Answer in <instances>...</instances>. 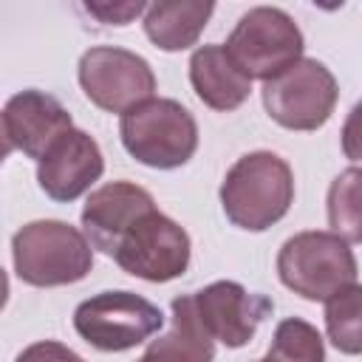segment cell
<instances>
[{"label": "cell", "instance_id": "obj_22", "mask_svg": "<svg viewBox=\"0 0 362 362\" xmlns=\"http://www.w3.org/2000/svg\"><path fill=\"white\" fill-rule=\"evenodd\" d=\"M342 153L351 161H362V99L351 107L345 124H342Z\"/></svg>", "mask_w": 362, "mask_h": 362}, {"label": "cell", "instance_id": "obj_4", "mask_svg": "<svg viewBox=\"0 0 362 362\" xmlns=\"http://www.w3.org/2000/svg\"><path fill=\"white\" fill-rule=\"evenodd\" d=\"M356 257L334 232H297L280 246L277 274L286 288L311 303H328L356 280Z\"/></svg>", "mask_w": 362, "mask_h": 362}, {"label": "cell", "instance_id": "obj_14", "mask_svg": "<svg viewBox=\"0 0 362 362\" xmlns=\"http://www.w3.org/2000/svg\"><path fill=\"white\" fill-rule=\"evenodd\" d=\"M189 82L195 96L221 113L238 110L249 93H252V79L235 65L229 57L226 45H198L189 57Z\"/></svg>", "mask_w": 362, "mask_h": 362}, {"label": "cell", "instance_id": "obj_19", "mask_svg": "<svg viewBox=\"0 0 362 362\" xmlns=\"http://www.w3.org/2000/svg\"><path fill=\"white\" fill-rule=\"evenodd\" d=\"M266 359H272V362H325L322 337L311 322H305L300 317H288V320L277 322Z\"/></svg>", "mask_w": 362, "mask_h": 362}, {"label": "cell", "instance_id": "obj_1", "mask_svg": "<svg viewBox=\"0 0 362 362\" xmlns=\"http://www.w3.org/2000/svg\"><path fill=\"white\" fill-rule=\"evenodd\" d=\"M294 201V173L286 158L269 150L240 156L223 184L221 206L223 215L246 232H263L274 226Z\"/></svg>", "mask_w": 362, "mask_h": 362}, {"label": "cell", "instance_id": "obj_13", "mask_svg": "<svg viewBox=\"0 0 362 362\" xmlns=\"http://www.w3.org/2000/svg\"><path fill=\"white\" fill-rule=\"evenodd\" d=\"M102 170L105 158L96 139L74 127L37 161V181L48 198L68 204L85 195L99 181Z\"/></svg>", "mask_w": 362, "mask_h": 362}, {"label": "cell", "instance_id": "obj_2", "mask_svg": "<svg viewBox=\"0 0 362 362\" xmlns=\"http://www.w3.org/2000/svg\"><path fill=\"white\" fill-rule=\"evenodd\" d=\"M14 272L37 288L71 286L88 277L93 246L76 226L65 221H31L11 238Z\"/></svg>", "mask_w": 362, "mask_h": 362}, {"label": "cell", "instance_id": "obj_15", "mask_svg": "<svg viewBox=\"0 0 362 362\" xmlns=\"http://www.w3.org/2000/svg\"><path fill=\"white\" fill-rule=\"evenodd\" d=\"M215 339L198 320L192 294L173 300V325L164 337L153 339L139 362H212Z\"/></svg>", "mask_w": 362, "mask_h": 362}, {"label": "cell", "instance_id": "obj_7", "mask_svg": "<svg viewBox=\"0 0 362 362\" xmlns=\"http://www.w3.org/2000/svg\"><path fill=\"white\" fill-rule=\"evenodd\" d=\"M263 107L286 130H317L322 127L337 107V79L320 62L303 57L274 79L263 82Z\"/></svg>", "mask_w": 362, "mask_h": 362}, {"label": "cell", "instance_id": "obj_5", "mask_svg": "<svg viewBox=\"0 0 362 362\" xmlns=\"http://www.w3.org/2000/svg\"><path fill=\"white\" fill-rule=\"evenodd\" d=\"M226 51L249 79H274L303 59V31L277 6L249 8L226 40Z\"/></svg>", "mask_w": 362, "mask_h": 362}, {"label": "cell", "instance_id": "obj_10", "mask_svg": "<svg viewBox=\"0 0 362 362\" xmlns=\"http://www.w3.org/2000/svg\"><path fill=\"white\" fill-rule=\"evenodd\" d=\"M192 305L206 334L226 348H243L255 337L260 320L274 308L269 297L252 294L235 280H215L204 286L192 294Z\"/></svg>", "mask_w": 362, "mask_h": 362}, {"label": "cell", "instance_id": "obj_20", "mask_svg": "<svg viewBox=\"0 0 362 362\" xmlns=\"http://www.w3.org/2000/svg\"><path fill=\"white\" fill-rule=\"evenodd\" d=\"M14 362H85V359L62 342L40 339V342H31Z\"/></svg>", "mask_w": 362, "mask_h": 362}, {"label": "cell", "instance_id": "obj_11", "mask_svg": "<svg viewBox=\"0 0 362 362\" xmlns=\"http://www.w3.org/2000/svg\"><path fill=\"white\" fill-rule=\"evenodd\" d=\"M3 141L6 153L20 150L23 156L42 161V156L74 130L71 113L62 102L45 90H20L3 107Z\"/></svg>", "mask_w": 362, "mask_h": 362}, {"label": "cell", "instance_id": "obj_9", "mask_svg": "<svg viewBox=\"0 0 362 362\" xmlns=\"http://www.w3.org/2000/svg\"><path fill=\"white\" fill-rule=\"evenodd\" d=\"M189 235L181 223L167 218L164 212H147L119 243L113 260L122 272L150 280L167 283L187 272L189 266Z\"/></svg>", "mask_w": 362, "mask_h": 362}, {"label": "cell", "instance_id": "obj_3", "mask_svg": "<svg viewBox=\"0 0 362 362\" xmlns=\"http://www.w3.org/2000/svg\"><path fill=\"white\" fill-rule=\"evenodd\" d=\"M119 136L124 150L153 170H175L198 150V124L192 113L181 102L161 96L127 110L119 122Z\"/></svg>", "mask_w": 362, "mask_h": 362}, {"label": "cell", "instance_id": "obj_21", "mask_svg": "<svg viewBox=\"0 0 362 362\" xmlns=\"http://www.w3.org/2000/svg\"><path fill=\"white\" fill-rule=\"evenodd\" d=\"M85 11L93 14L96 20L102 23H110V25H127L133 17L144 14L147 6L144 3H85Z\"/></svg>", "mask_w": 362, "mask_h": 362}, {"label": "cell", "instance_id": "obj_16", "mask_svg": "<svg viewBox=\"0 0 362 362\" xmlns=\"http://www.w3.org/2000/svg\"><path fill=\"white\" fill-rule=\"evenodd\" d=\"M215 3L209 0H158L144 11V34L161 51H184L198 42L204 25L209 23Z\"/></svg>", "mask_w": 362, "mask_h": 362}, {"label": "cell", "instance_id": "obj_17", "mask_svg": "<svg viewBox=\"0 0 362 362\" xmlns=\"http://www.w3.org/2000/svg\"><path fill=\"white\" fill-rule=\"evenodd\" d=\"M328 226L351 243H362V167L342 170L328 187Z\"/></svg>", "mask_w": 362, "mask_h": 362}, {"label": "cell", "instance_id": "obj_6", "mask_svg": "<svg viewBox=\"0 0 362 362\" xmlns=\"http://www.w3.org/2000/svg\"><path fill=\"white\" fill-rule=\"evenodd\" d=\"M164 325L158 305L133 291H102L74 311L76 334L96 351L119 354L147 342Z\"/></svg>", "mask_w": 362, "mask_h": 362}, {"label": "cell", "instance_id": "obj_23", "mask_svg": "<svg viewBox=\"0 0 362 362\" xmlns=\"http://www.w3.org/2000/svg\"><path fill=\"white\" fill-rule=\"evenodd\" d=\"M257 362H272V359H266V356H263V359H257Z\"/></svg>", "mask_w": 362, "mask_h": 362}, {"label": "cell", "instance_id": "obj_8", "mask_svg": "<svg viewBox=\"0 0 362 362\" xmlns=\"http://www.w3.org/2000/svg\"><path fill=\"white\" fill-rule=\"evenodd\" d=\"M79 85L96 107L124 116L136 105L153 99L156 74L150 62L136 51L96 45L88 48L79 59Z\"/></svg>", "mask_w": 362, "mask_h": 362}, {"label": "cell", "instance_id": "obj_12", "mask_svg": "<svg viewBox=\"0 0 362 362\" xmlns=\"http://www.w3.org/2000/svg\"><path fill=\"white\" fill-rule=\"evenodd\" d=\"M156 209L153 195L130 181H110L93 189L82 206V232L93 249L113 257L124 235Z\"/></svg>", "mask_w": 362, "mask_h": 362}, {"label": "cell", "instance_id": "obj_18", "mask_svg": "<svg viewBox=\"0 0 362 362\" xmlns=\"http://www.w3.org/2000/svg\"><path fill=\"white\" fill-rule=\"evenodd\" d=\"M325 334L339 354H362V286H348L325 303Z\"/></svg>", "mask_w": 362, "mask_h": 362}]
</instances>
